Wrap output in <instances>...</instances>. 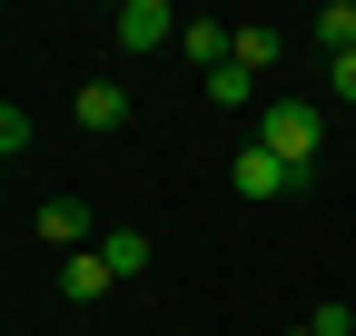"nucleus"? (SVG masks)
Segmentation results:
<instances>
[{"label": "nucleus", "instance_id": "6e6552de", "mask_svg": "<svg viewBox=\"0 0 356 336\" xmlns=\"http://www.w3.org/2000/svg\"><path fill=\"white\" fill-rule=\"evenodd\" d=\"M99 258H109L119 277H139V267H149V237H139V228H109V237H99Z\"/></svg>", "mask_w": 356, "mask_h": 336}, {"label": "nucleus", "instance_id": "423d86ee", "mask_svg": "<svg viewBox=\"0 0 356 336\" xmlns=\"http://www.w3.org/2000/svg\"><path fill=\"white\" fill-rule=\"evenodd\" d=\"M40 237H50L60 258H79V247H89V198H50V208H40Z\"/></svg>", "mask_w": 356, "mask_h": 336}, {"label": "nucleus", "instance_id": "39448f33", "mask_svg": "<svg viewBox=\"0 0 356 336\" xmlns=\"http://www.w3.org/2000/svg\"><path fill=\"white\" fill-rule=\"evenodd\" d=\"M109 287H119V267L99 258V247H79V258H60V297H70V307H99Z\"/></svg>", "mask_w": 356, "mask_h": 336}, {"label": "nucleus", "instance_id": "0eeeda50", "mask_svg": "<svg viewBox=\"0 0 356 336\" xmlns=\"http://www.w3.org/2000/svg\"><path fill=\"white\" fill-rule=\"evenodd\" d=\"M317 40H327V60L356 50V0H327V10H317Z\"/></svg>", "mask_w": 356, "mask_h": 336}, {"label": "nucleus", "instance_id": "1a4fd4ad", "mask_svg": "<svg viewBox=\"0 0 356 336\" xmlns=\"http://www.w3.org/2000/svg\"><path fill=\"white\" fill-rule=\"evenodd\" d=\"M208 99H218V109H248V99H257V79L228 60V69H208Z\"/></svg>", "mask_w": 356, "mask_h": 336}, {"label": "nucleus", "instance_id": "20e7f679", "mask_svg": "<svg viewBox=\"0 0 356 336\" xmlns=\"http://www.w3.org/2000/svg\"><path fill=\"white\" fill-rule=\"evenodd\" d=\"M70 119H79L89 139H119V129H129V90H119V79H89V90L70 99Z\"/></svg>", "mask_w": 356, "mask_h": 336}, {"label": "nucleus", "instance_id": "f257e3e1", "mask_svg": "<svg viewBox=\"0 0 356 336\" xmlns=\"http://www.w3.org/2000/svg\"><path fill=\"white\" fill-rule=\"evenodd\" d=\"M317 139H327V109H317V99L257 109V149H277V158L297 168V188H317Z\"/></svg>", "mask_w": 356, "mask_h": 336}, {"label": "nucleus", "instance_id": "7ed1b4c3", "mask_svg": "<svg viewBox=\"0 0 356 336\" xmlns=\"http://www.w3.org/2000/svg\"><path fill=\"white\" fill-rule=\"evenodd\" d=\"M168 30H188V20H168V0H129V10L109 20L119 50H168Z\"/></svg>", "mask_w": 356, "mask_h": 336}, {"label": "nucleus", "instance_id": "4468645a", "mask_svg": "<svg viewBox=\"0 0 356 336\" xmlns=\"http://www.w3.org/2000/svg\"><path fill=\"white\" fill-rule=\"evenodd\" d=\"M287 336H317V326H287Z\"/></svg>", "mask_w": 356, "mask_h": 336}, {"label": "nucleus", "instance_id": "f8f14e48", "mask_svg": "<svg viewBox=\"0 0 356 336\" xmlns=\"http://www.w3.org/2000/svg\"><path fill=\"white\" fill-rule=\"evenodd\" d=\"M307 326H317V336H356V317H346V307H337V297H327V307H317V317H307Z\"/></svg>", "mask_w": 356, "mask_h": 336}, {"label": "nucleus", "instance_id": "9d476101", "mask_svg": "<svg viewBox=\"0 0 356 336\" xmlns=\"http://www.w3.org/2000/svg\"><path fill=\"white\" fill-rule=\"evenodd\" d=\"M277 50H287V40H277V30H267V20H257V30H238V69H248V79H257L267 60H277Z\"/></svg>", "mask_w": 356, "mask_h": 336}, {"label": "nucleus", "instance_id": "ddd939ff", "mask_svg": "<svg viewBox=\"0 0 356 336\" xmlns=\"http://www.w3.org/2000/svg\"><path fill=\"white\" fill-rule=\"evenodd\" d=\"M327 69H337V99H356V50H346V60H327Z\"/></svg>", "mask_w": 356, "mask_h": 336}, {"label": "nucleus", "instance_id": "f03ea898", "mask_svg": "<svg viewBox=\"0 0 356 336\" xmlns=\"http://www.w3.org/2000/svg\"><path fill=\"white\" fill-rule=\"evenodd\" d=\"M228 188H238V198H287V188H297V168H287L277 149H257V139H248V149L228 158Z\"/></svg>", "mask_w": 356, "mask_h": 336}, {"label": "nucleus", "instance_id": "9b49d317", "mask_svg": "<svg viewBox=\"0 0 356 336\" xmlns=\"http://www.w3.org/2000/svg\"><path fill=\"white\" fill-rule=\"evenodd\" d=\"M30 139H40V129H30V109H0V149H10V158H30Z\"/></svg>", "mask_w": 356, "mask_h": 336}]
</instances>
